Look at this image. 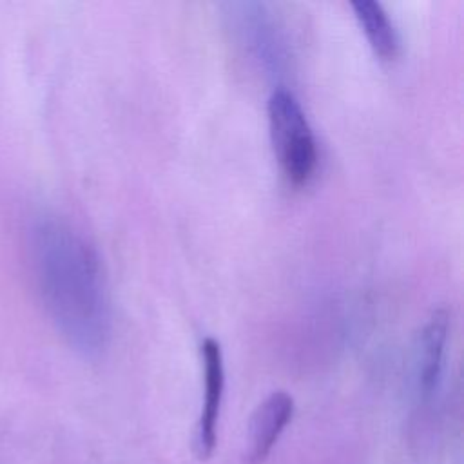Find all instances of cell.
Wrapping results in <instances>:
<instances>
[{"mask_svg":"<svg viewBox=\"0 0 464 464\" xmlns=\"http://www.w3.org/2000/svg\"><path fill=\"white\" fill-rule=\"evenodd\" d=\"M40 301L62 339L82 355H98L111 335V301L94 245L71 221L45 212L27 230Z\"/></svg>","mask_w":464,"mask_h":464,"instance_id":"6da1fadb","label":"cell"},{"mask_svg":"<svg viewBox=\"0 0 464 464\" xmlns=\"http://www.w3.org/2000/svg\"><path fill=\"white\" fill-rule=\"evenodd\" d=\"M266 114L272 149L283 174L294 185L306 183L317 163V149L297 98L286 89H276L268 98Z\"/></svg>","mask_w":464,"mask_h":464,"instance_id":"7a4b0ae2","label":"cell"},{"mask_svg":"<svg viewBox=\"0 0 464 464\" xmlns=\"http://www.w3.org/2000/svg\"><path fill=\"white\" fill-rule=\"evenodd\" d=\"M201 362H203V406L198 422V455L208 459L216 448L218 420L221 411L223 390H225V366L223 352L216 339L205 337L201 343Z\"/></svg>","mask_w":464,"mask_h":464,"instance_id":"3957f363","label":"cell"},{"mask_svg":"<svg viewBox=\"0 0 464 464\" xmlns=\"http://www.w3.org/2000/svg\"><path fill=\"white\" fill-rule=\"evenodd\" d=\"M292 415L294 399L286 392L270 393L256 408L248 424V444L245 451L248 464H261L270 455Z\"/></svg>","mask_w":464,"mask_h":464,"instance_id":"277c9868","label":"cell"},{"mask_svg":"<svg viewBox=\"0 0 464 464\" xmlns=\"http://www.w3.org/2000/svg\"><path fill=\"white\" fill-rule=\"evenodd\" d=\"M450 334V315L444 308L431 312L422 328L417 334L415 348H413V364H415V379L422 395L433 393L439 384L446 343Z\"/></svg>","mask_w":464,"mask_h":464,"instance_id":"5b68a950","label":"cell"},{"mask_svg":"<svg viewBox=\"0 0 464 464\" xmlns=\"http://www.w3.org/2000/svg\"><path fill=\"white\" fill-rule=\"evenodd\" d=\"M352 9L373 53L382 60H393L399 54L401 40L384 7L373 0H357L352 2Z\"/></svg>","mask_w":464,"mask_h":464,"instance_id":"8992f818","label":"cell"}]
</instances>
